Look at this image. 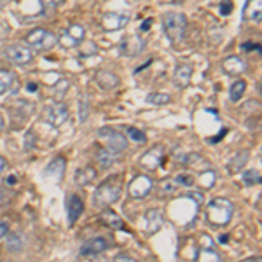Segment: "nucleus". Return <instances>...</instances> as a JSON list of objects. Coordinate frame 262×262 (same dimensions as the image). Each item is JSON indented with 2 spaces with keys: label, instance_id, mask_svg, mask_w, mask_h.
I'll list each match as a JSON object with an SVG mask.
<instances>
[{
  "label": "nucleus",
  "instance_id": "34",
  "mask_svg": "<svg viewBox=\"0 0 262 262\" xmlns=\"http://www.w3.org/2000/svg\"><path fill=\"white\" fill-rule=\"evenodd\" d=\"M88 117H90V96L82 93L79 96V119H81V122H86Z\"/></svg>",
  "mask_w": 262,
  "mask_h": 262
},
{
  "label": "nucleus",
  "instance_id": "40",
  "mask_svg": "<svg viewBox=\"0 0 262 262\" xmlns=\"http://www.w3.org/2000/svg\"><path fill=\"white\" fill-rule=\"evenodd\" d=\"M260 44L259 42H252V40H248V42H243L242 44V51H245V53H252V51H257V53H260Z\"/></svg>",
  "mask_w": 262,
  "mask_h": 262
},
{
  "label": "nucleus",
  "instance_id": "44",
  "mask_svg": "<svg viewBox=\"0 0 262 262\" xmlns=\"http://www.w3.org/2000/svg\"><path fill=\"white\" fill-rule=\"evenodd\" d=\"M226 133H227V129H226V128L221 129V131H219V135H217V137L212 138V140H210V142H212V143H217L219 140H222V138H224V135H226Z\"/></svg>",
  "mask_w": 262,
  "mask_h": 262
},
{
  "label": "nucleus",
  "instance_id": "25",
  "mask_svg": "<svg viewBox=\"0 0 262 262\" xmlns=\"http://www.w3.org/2000/svg\"><path fill=\"white\" fill-rule=\"evenodd\" d=\"M95 179H96V170L91 166V164L79 168L77 173H75V177H74L75 184L81 185V187H86V185H90Z\"/></svg>",
  "mask_w": 262,
  "mask_h": 262
},
{
  "label": "nucleus",
  "instance_id": "18",
  "mask_svg": "<svg viewBox=\"0 0 262 262\" xmlns=\"http://www.w3.org/2000/svg\"><path fill=\"white\" fill-rule=\"evenodd\" d=\"M182 164H184L185 168H191V170H198V171H205V170H208V168H212L208 159L203 158L198 152L185 154L184 158H182Z\"/></svg>",
  "mask_w": 262,
  "mask_h": 262
},
{
  "label": "nucleus",
  "instance_id": "37",
  "mask_svg": "<svg viewBox=\"0 0 262 262\" xmlns=\"http://www.w3.org/2000/svg\"><path fill=\"white\" fill-rule=\"evenodd\" d=\"M175 182L179 185H184V187H192L196 184V179H194L191 173H180V175L175 177Z\"/></svg>",
  "mask_w": 262,
  "mask_h": 262
},
{
  "label": "nucleus",
  "instance_id": "5",
  "mask_svg": "<svg viewBox=\"0 0 262 262\" xmlns=\"http://www.w3.org/2000/svg\"><path fill=\"white\" fill-rule=\"evenodd\" d=\"M98 137L101 140L107 142V149L114 152V154H122L128 147V138L121 133V131L111 128V126H105V128L98 129Z\"/></svg>",
  "mask_w": 262,
  "mask_h": 262
},
{
  "label": "nucleus",
  "instance_id": "28",
  "mask_svg": "<svg viewBox=\"0 0 262 262\" xmlns=\"http://www.w3.org/2000/svg\"><path fill=\"white\" fill-rule=\"evenodd\" d=\"M179 189V184L175 182V179H164L158 184V196L159 198H168Z\"/></svg>",
  "mask_w": 262,
  "mask_h": 262
},
{
  "label": "nucleus",
  "instance_id": "17",
  "mask_svg": "<svg viewBox=\"0 0 262 262\" xmlns=\"http://www.w3.org/2000/svg\"><path fill=\"white\" fill-rule=\"evenodd\" d=\"M191 79H192V67L191 65H177L175 72H173V84H175L179 90H185V88L191 84Z\"/></svg>",
  "mask_w": 262,
  "mask_h": 262
},
{
  "label": "nucleus",
  "instance_id": "20",
  "mask_svg": "<svg viewBox=\"0 0 262 262\" xmlns=\"http://www.w3.org/2000/svg\"><path fill=\"white\" fill-rule=\"evenodd\" d=\"M222 69L229 75H242L247 72L248 65H247V61L242 60L239 56H229L222 61Z\"/></svg>",
  "mask_w": 262,
  "mask_h": 262
},
{
  "label": "nucleus",
  "instance_id": "21",
  "mask_svg": "<svg viewBox=\"0 0 262 262\" xmlns=\"http://www.w3.org/2000/svg\"><path fill=\"white\" fill-rule=\"evenodd\" d=\"M243 19L248 23H260L262 19V0H248L243 9Z\"/></svg>",
  "mask_w": 262,
  "mask_h": 262
},
{
  "label": "nucleus",
  "instance_id": "11",
  "mask_svg": "<svg viewBox=\"0 0 262 262\" xmlns=\"http://www.w3.org/2000/svg\"><path fill=\"white\" fill-rule=\"evenodd\" d=\"M86 37V30H84L82 25L79 23H72L69 28L65 30V33L60 37V44L65 48H75V46H81Z\"/></svg>",
  "mask_w": 262,
  "mask_h": 262
},
{
  "label": "nucleus",
  "instance_id": "35",
  "mask_svg": "<svg viewBox=\"0 0 262 262\" xmlns=\"http://www.w3.org/2000/svg\"><path fill=\"white\" fill-rule=\"evenodd\" d=\"M242 182L245 185H259L262 179H260V173L257 170H247L242 173Z\"/></svg>",
  "mask_w": 262,
  "mask_h": 262
},
{
  "label": "nucleus",
  "instance_id": "7",
  "mask_svg": "<svg viewBox=\"0 0 262 262\" xmlns=\"http://www.w3.org/2000/svg\"><path fill=\"white\" fill-rule=\"evenodd\" d=\"M152 187H154V182L149 177L137 175L128 184V196L133 198V200H143V198H147L150 194Z\"/></svg>",
  "mask_w": 262,
  "mask_h": 262
},
{
  "label": "nucleus",
  "instance_id": "9",
  "mask_svg": "<svg viewBox=\"0 0 262 262\" xmlns=\"http://www.w3.org/2000/svg\"><path fill=\"white\" fill-rule=\"evenodd\" d=\"M145 49V40L140 35H126L122 37L119 42V51L122 56L126 58H135Z\"/></svg>",
  "mask_w": 262,
  "mask_h": 262
},
{
  "label": "nucleus",
  "instance_id": "33",
  "mask_svg": "<svg viewBox=\"0 0 262 262\" xmlns=\"http://www.w3.org/2000/svg\"><path fill=\"white\" fill-rule=\"evenodd\" d=\"M171 101V96L168 93H150L147 96V103L156 105V107H163V105H168Z\"/></svg>",
  "mask_w": 262,
  "mask_h": 262
},
{
  "label": "nucleus",
  "instance_id": "10",
  "mask_svg": "<svg viewBox=\"0 0 262 262\" xmlns=\"http://www.w3.org/2000/svg\"><path fill=\"white\" fill-rule=\"evenodd\" d=\"M128 23H129V14H124V12H105L101 16V28L105 32L122 30Z\"/></svg>",
  "mask_w": 262,
  "mask_h": 262
},
{
  "label": "nucleus",
  "instance_id": "23",
  "mask_svg": "<svg viewBox=\"0 0 262 262\" xmlns=\"http://www.w3.org/2000/svg\"><path fill=\"white\" fill-rule=\"evenodd\" d=\"M248 159H250V152H248L247 149H242V150H238L234 156L227 161L226 164V168H227V171L229 173H238V171H242V168H245V164L248 163Z\"/></svg>",
  "mask_w": 262,
  "mask_h": 262
},
{
  "label": "nucleus",
  "instance_id": "50",
  "mask_svg": "<svg viewBox=\"0 0 262 262\" xmlns=\"http://www.w3.org/2000/svg\"><path fill=\"white\" fill-rule=\"evenodd\" d=\"M260 260V257L257 255V257H248V259H245V262H259Z\"/></svg>",
  "mask_w": 262,
  "mask_h": 262
},
{
  "label": "nucleus",
  "instance_id": "36",
  "mask_svg": "<svg viewBox=\"0 0 262 262\" xmlns=\"http://www.w3.org/2000/svg\"><path fill=\"white\" fill-rule=\"evenodd\" d=\"M126 133H128L129 140H133V142H137V143H143V142L147 140L145 133H143L142 129H138V128H133V126H129V128L126 129Z\"/></svg>",
  "mask_w": 262,
  "mask_h": 262
},
{
  "label": "nucleus",
  "instance_id": "19",
  "mask_svg": "<svg viewBox=\"0 0 262 262\" xmlns=\"http://www.w3.org/2000/svg\"><path fill=\"white\" fill-rule=\"evenodd\" d=\"M95 81L96 84L101 88V90H105V91H112V90H116L117 86H119V77H117L114 72H108V70H100V72H96V75H95Z\"/></svg>",
  "mask_w": 262,
  "mask_h": 262
},
{
  "label": "nucleus",
  "instance_id": "29",
  "mask_svg": "<svg viewBox=\"0 0 262 262\" xmlns=\"http://www.w3.org/2000/svg\"><path fill=\"white\" fill-rule=\"evenodd\" d=\"M196 260H222V255L213 247H201L196 252Z\"/></svg>",
  "mask_w": 262,
  "mask_h": 262
},
{
  "label": "nucleus",
  "instance_id": "54",
  "mask_svg": "<svg viewBox=\"0 0 262 262\" xmlns=\"http://www.w3.org/2000/svg\"><path fill=\"white\" fill-rule=\"evenodd\" d=\"M7 2V0H0V6H2V4H6Z\"/></svg>",
  "mask_w": 262,
  "mask_h": 262
},
{
  "label": "nucleus",
  "instance_id": "43",
  "mask_svg": "<svg viewBox=\"0 0 262 262\" xmlns=\"http://www.w3.org/2000/svg\"><path fill=\"white\" fill-rule=\"evenodd\" d=\"M152 23H154V19H152V18L143 19V21H142V25H140V32H149V30H150V27H152Z\"/></svg>",
  "mask_w": 262,
  "mask_h": 262
},
{
  "label": "nucleus",
  "instance_id": "49",
  "mask_svg": "<svg viewBox=\"0 0 262 262\" xmlns=\"http://www.w3.org/2000/svg\"><path fill=\"white\" fill-rule=\"evenodd\" d=\"M4 128H6V119H4V116L0 114V133L4 131Z\"/></svg>",
  "mask_w": 262,
  "mask_h": 262
},
{
  "label": "nucleus",
  "instance_id": "15",
  "mask_svg": "<svg viewBox=\"0 0 262 262\" xmlns=\"http://www.w3.org/2000/svg\"><path fill=\"white\" fill-rule=\"evenodd\" d=\"M108 250V242L105 238H91L88 239L86 243L81 247V255L84 257H95V255H100V253L107 252Z\"/></svg>",
  "mask_w": 262,
  "mask_h": 262
},
{
  "label": "nucleus",
  "instance_id": "26",
  "mask_svg": "<svg viewBox=\"0 0 262 262\" xmlns=\"http://www.w3.org/2000/svg\"><path fill=\"white\" fill-rule=\"evenodd\" d=\"M96 163L100 164L101 170H108L117 163V154H114L108 149H100L96 152Z\"/></svg>",
  "mask_w": 262,
  "mask_h": 262
},
{
  "label": "nucleus",
  "instance_id": "48",
  "mask_svg": "<svg viewBox=\"0 0 262 262\" xmlns=\"http://www.w3.org/2000/svg\"><path fill=\"white\" fill-rule=\"evenodd\" d=\"M152 61H154V60H149V61H147V63H145V65H142V67H140V69H137V70H135V74H140V72H142V70L149 69V67H150V63H152Z\"/></svg>",
  "mask_w": 262,
  "mask_h": 262
},
{
  "label": "nucleus",
  "instance_id": "12",
  "mask_svg": "<svg viewBox=\"0 0 262 262\" xmlns=\"http://www.w3.org/2000/svg\"><path fill=\"white\" fill-rule=\"evenodd\" d=\"M163 159H164V147L163 145H154L152 149H149L140 158V164L145 168V170L156 171L159 166H161Z\"/></svg>",
  "mask_w": 262,
  "mask_h": 262
},
{
  "label": "nucleus",
  "instance_id": "4",
  "mask_svg": "<svg viewBox=\"0 0 262 262\" xmlns=\"http://www.w3.org/2000/svg\"><path fill=\"white\" fill-rule=\"evenodd\" d=\"M27 46L37 53H46V51L53 49L58 44V37L53 32L46 30V28H35L25 37Z\"/></svg>",
  "mask_w": 262,
  "mask_h": 262
},
{
  "label": "nucleus",
  "instance_id": "51",
  "mask_svg": "<svg viewBox=\"0 0 262 262\" xmlns=\"http://www.w3.org/2000/svg\"><path fill=\"white\" fill-rule=\"evenodd\" d=\"M219 242H221V243H226V242H229V236H221V238H219Z\"/></svg>",
  "mask_w": 262,
  "mask_h": 262
},
{
  "label": "nucleus",
  "instance_id": "22",
  "mask_svg": "<svg viewBox=\"0 0 262 262\" xmlns=\"http://www.w3.org/2000/svg\"><path fill=\"white\" fill-rule=\"evenodd\" d=\"M82 212H84V201L79 196H75V194L70 196L69 205H67V215H69L70 226H74V224L79 221V217L82 215Z\"/></svg>",
  "mask_w": 262,
  "mask_h": 262
},
{
  "label": "nucleus",
  "instance_id": "6",
  "mask_svg": "<svg viewBox=\"0 0 262 262\" xmlns=\"http://www.w3.org/2000/svg\"><path fill=\"white\" fill-rule=\"evenodd\" d=\"M4 56L18 67H27L33 61V51L23 44H9L4 48Z\"/></svg>",
  "mask_w": 262,
  "mask_h": 262
},
{
  "label": "nucleus",
  "instance_id": "27",
  "mask_svg": "<svg viewBox=\"0 0 262 262\" xmlns=\"http://www.w3.org/2000/svg\"><path fill=\"white\" fill-rule=\"evenodd\" d=\"M7 250L11 253H19L25 247V238L21 232H9L7 231Z\"/></svg>",
  "mask_w": 262,
  "mask_h": 262
},
{
  "label": "nucleus",
  "instance_id": "52",
  "mask_svg": "<svg viewBox=\"0 0 262 262\" xmlns=\"http://www.w3.org/2000/svg\"><path fill=\"white\" fill-rule=\"evenodd\" d=\"M4 168H6V161H4V159H2V158H0V171H2V170H4Z\"/></svg>",
  "mask_w": 262,
  "mask_h": 262
},
{
  "label": "nucleus",
  "instance_id": "16",
  "mask_svg": "<svg viewBox=\"0 0 262 262\" xmlns=\"http://www.w3.org/2000/svg\"><path fill=\"white\" fill-rule=\"evenodd\" d=\"M19 90V82L16 79V74L12 70L2 69L0 70V96L6 95V93H12L16 95Z\"/></svg>",
  "mask_w": 262,
  "mask_h": 262
},
{
  "label": "nucleus",
  "instance_id": "3",
  "mask_svg": "<svg viewBox=\"0 0 262 262\" xmlns=\"http://www.w3.org/2000/svg\"><path fill=\"white\" fill-rule=\"evenodd\" d=\"M163 28H164V33H166L168 40H170L171 44H179V42L184 39L185 30H187V18H185V14L177 12V11L164 12Z\"/></svg>",
  "mask_w": 262,
  "mask_h": 262
},
{
  "label": "nucleus",
  "instance_id": "39",
  "mask_svg": "<svg viewBox=\"0 0 262 262\" xmlns=\"http://www.w3.org/2000/svg\"><path fill=\"white\" fill-rule=\"evenodd\" d=\"M35 149V133L30 129L25 135V150H32Z\"/></svg>",
  "mask_w": 262,
  "mask_h": 262
},
{
  "label": "nucleus",
  "instance_id": "24",
  "mask_svg": "<svg viewBox=\"0 0 262 262\" xmlns=\"http://www.w3.org/2000/svg\"><path fill=\"white\" fill-rule=\"evenodd\" d=\"M100 221L105 224V226H108L111 229H116V231H126V226H124V221L117 215L116 212H112V210H103V212L100 213Z\"/></svg>",
  "mask_w": 262,
  "mask_h": 262
},
{
  "label": "nucleus",
  "instance_id": "31",
  "mask_svg": "<svg viewBox=\"0 0 262 262\" xmlns=\"http://www.w3.org/2000/svg\"><path fill=\"white\" fill-rule=\"evenodd\" d=\"M70 90V81L67 77H61L60 81H58L56 84H54V88H53V96H54V100L56 101H60L65 98V95H67V91Z\"/></svg>",
  "mask_w": 262,
  "mask_h": 262
},
{
  "label": "nucleus",
  "instance_id": "8",
  "mask_svg": "<svg viewBox=\"0 0 262 262\" xmlns=\"http://www.w3.org/2000/svg\"><path fill=\"white\" fill-rule=\"evenodd\" d=\"M67 119H69V107L63 101H56L44 111V121L51 128H60Z\"/></svg>",
  "mask_w": 262,
  "mask_h": 262
},
{
  "label": "nucleus",
  "instance_id": "1",
  "mask_svg": "<svg viewBox=\"0 0 262 262\" xmlns=\"http://www.w3.org/2000/svg\"><path fill=\"white\" fill-rule=\"evenodd\" d=\"M122 184L119 175H112L107 180H103L96 187L95 194H93V205L96 208H107V206L114 205L121 198Z\"/></svg>",
  "mask_w": 262,
  "mask_h": 262
},
{
  "label": "nucleus",
  "instance_id": "38",
  "mask_svg": "<svg viewBox=\"0 0 262 262\" xmlns=\"http://www.w3.org/2000/svg\"><path fill=\"white\" fill-rule=\"evenodd\" d=\"M232 9H234V4H232V0H222L221 6H219V12H221L222 16H229Z\"/></svg>",
  "mask_w": 262,
  "mask_h": 262
},
{
  "label": "nucleus",
  "instance_id": "47",
  "mask_svg": "<svg viewBox=\"0 0 262 262\" xmlns=\"http://www.w3.org/2000/svg\"><path fill=\"white\" fill-rule=\"evenodd\" d=\"M27 90L30 91V93H33V91H37V90H39V86H37L35 82H28V84H27Z\"/></svg>",
  "mask_w": 262,
  "mask_h": 262
},
{
  "label": "nucleus",
  "instance_id": "53",
  "mask_svg": "<svg viewBox=\"0 0 262 262\" xmlns=\"http://www.w3.org/2000/svg\"><path fill=\"white\" fill-rule=\"evenodd\" d=\"M16 182V179H14V175H11L9 179H7V184H14Z\"/></svg>",
  "mask_w": 262,
  "mask_h": 262
},
{
  "label": "nucleus",
  "instance_id": "46",
  "mask_svg": "<svg viewBox=\"0 0 262 262\" xmlns=\"http://www.w3.org/2000/svg\"><path fill=\"white\" fill-rule=\"evenodd\" d=\"M7 231H9V227H7V224H0V239H2L4 236L7 234Z\"/></svg>",
  "mask_w": 262,
  "mask_h": 262
},
{
  "label": "nucleus",
  "instance_id": "13",
  "mask_svg": "<svg viewBox=\"0 0 262 262\" xmlns=\"http://www.w3.org/2000/svg\"><path fill=\"white\" fill-rule=\"evenodd\" d=\"M65 170H67V159L63 156H56V158L51 161L44 170V179H48L54 184H60L65 177Z\"/></svg>",
  "mask_w": 262,
  "mask_h": 262
},
{
  "label": "nucleus",
  "instance_id": "45",
  "mask_svg": "<svg viewBox=\"0 0 262 262\" xmlns=\"http://www.w3.org/2000/svg\"><path fill=\"white\" fill-rule=\"evenodd\" d=\"M114 260H129V262H135L133 257L126 255V253H121V255H116V259H114Z\"/></svg>",
  "mask_w": 262,
  "mask_h": 262
},
{
  "label": "nucleus",
  "instance_id": "14",
  "mask_svg": "<svg viewBox=\"0 0 262 262\" xmlns=\"http://www.w3.org/2000/svg\"><path fill=\"white\" fill-rule=\"evenodd\" d=\"M163 213H161V210H158V208H150V210H147L145 215H143V226H142V229L145 234H156L159 229L163 227Z\"/></svg>",
  "mask_w": 262,
  "mask_h": 262
},
{
  "label": "nucleus",
  "instance_id": "2",
  "mask_svg": "<svg viewBox=\"0 0 262 262\" xmlns=\"http://www.w3.org/2000/svg\"><path fill=\"white\" fill-rule=\"evenodd\" d=\"M232 213H234V206L229 200L226 198H215L208 203L206 206V217H208V222L213 224L217 227H224L231 222Z\"/></svg>",
  "mask_w": 262,
  "mask_h": 262
},
{
  "label": "nucleus",
  "instance_id": "32",
  "mask_svg": "<svg viewBox=\"0 0 262 262\" xmlns=\"http://www.w3.org/2000/svg\"><path fill=\"white\" fill-rule=\"evenodd\" d=\"M215 182H217V173H215L212 168L201 171V177H200V187L201 189H212Z\"/></svg>",
  "mask_w": 262,
  "mask_h": 262
},
{
  "label": "nucleus",
  "instance_id": "41",
  "mask_svg": "<svg viewBox=\"0 0 262 262\" xmlns=\"http://www.w3.org/2000/svg\"><path fill=\"white\" fill-rule=\"evenodd\" d=\"M39 2L44 11H51V9H54V7L60 6V4H63V0H39Z\"/></svg>",
  "mask_w": 262,
  "mask_h": 262
},
{
  "label": "nucleus",
  "instance_id": "30",
  "mask_svg": "<svg viewBox=\"0 0 262 262\" xmlns=\"http://www.w3.org/2000/svg\"><path fill=\"white\" fill-rule=\"evenodd\" d=\"M245 90H247V82L243 81V79H239V81L232 82L231 88H229V100L231 101H239L242 100V96L245 95Z\"/></svg>",
  "mask_w": 262,
  "mask_h": 262
},
{
  "label": "nucleus",
  "instance_id": "42",
  "mask_svg": "<svg viewBox=\"0 0 262 262\" xmlns=\"http://www.w3.org/2000/svg\"><path fill=\"white\" fill-rule=\"evenodd\" d=\"M187 196H189V198H192V200L196 201V205H198V206H201L203 203H205V196H203L201 192H196V191H192V192H189Z\"/></svg>",
  "mask_w": 262,
  "mask_h": 262
}]
</instances>
